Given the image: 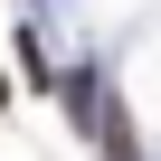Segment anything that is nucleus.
Listing matches in <instances>:
<instances>
[{
	"mask_svg": "<svg viewBox=\"0 0 161 161\" xmlns=\"http://www.w3.org/2000/svg\"><path fill=\"white\" fill-rule=\"evenodd\" d=\"M95 123H104V161H142V133H133V114H123V104H104V95H95Z\"/></svg>",
	"mask_w": 161,
	"mask_h": 161,
	"instance_id": "nucleus-1",
	"label": "nucleus"
},
{
	"mask_svg": "<svg viewBox=\"0 0 161 161\" xmlns=\"http://www.w3.org/2000/svg\"><path fill=\"white\" fill-rule=\"evenodd\" d=\"M0 95H10V76H0Z\"/></svg>",
	"mask_w": 161,
	"mask_h": 161,
	"instance_id": "nucleus-2",
	"label": "nucleus"
}]
</instances>
